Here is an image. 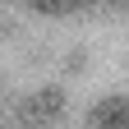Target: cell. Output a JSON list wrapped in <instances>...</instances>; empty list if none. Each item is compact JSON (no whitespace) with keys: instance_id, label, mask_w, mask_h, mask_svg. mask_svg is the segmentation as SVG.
Here are the masks:
<instances>
[{"instance_id":"6da1fadb","label":"cell","mask_w":129,"mask_h":129,"mask_svg":"<svg viewBox=\"0 0 129 129\" xmlns=\"http://www.w3.org/2000/svg\"><path fill=\"white\" fill-rule=\"evenodd\" d=\"M60 115H64V92L60 88H42V92H32L19 106L14 120H19V129H51Z\"/></svg>"},{"instance_id":"7a4b0ae2","label":"cell","mask_w":129,"mask_h":129,"mask_svg":"<svg viewBox=\"0 0 129 129\" xmlns=\"http://www.w3.org/2000/svg\"><path fill=\"white\" fill-rule=\"evenodd\" d=\"M88 129H129V97H102L88 111Z\"/></svg>"},{"instance_id":"3957f363","label":"cell","mask_w":129,"mask_h":129,"mask_svg":"<svg viewBox=\"0 0 129 129\" xmlns=\"http://www.w3.org/2000/svg\"><path fill=\"white\" fill-rule=\"evenodd\" d=\"M37 14H74V9H83L88 0H28Z\"/></svg>"},{"instance_id":"277c9868","label":"cell","mask_w":129,"mask_h":129,"mask_svg":"<svg viewBox=\"0 0 129 129\" xmlns=\"http://www.w3.org/2000/svg\"><path fill=\"white\" fill-rule=\"evenodd\" d=\"M115 5H120V9H129V0H115Z\"/></svg>"}]
</instances>
